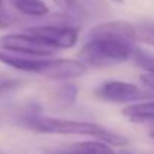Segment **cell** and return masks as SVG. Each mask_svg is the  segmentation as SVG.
<instances>
[{
  "mask_svg": "<svg viewBox=\"0 0 154 154\" xmlns=\"http://www.w3.org/2000/svg\"><path fill=\"white\" fill-rule=\"evenodd\" d=\"M57 93H58V97L63 99V105H64V106H70V103H73L75 97H76L78 90H76V87H73L72 84H66V85H63Z\"/></svg>",
  "mask_w": 154,
  "mask_h": 154,
  "instance_id": "5bb4252c",
  "label": "cell"
},
{
  "mask_svg": "<svg viewBox=\"0 0 154 154\" xmlns=\"http://www.w3.org/2000/svg\"><path fill=\"white\" fill-rule=\"evenodd\" d=\"M52 2L67 17H76L84 11L79 0H52Z\"/></svg>",
  "mask_w": 154,
  "mask_h": 154,
  "instance_id": "4fadbf2b",
  "label": "cell"
},
{
  "mask_svg": "<svg viewBox=\"0 0 154 154\" xmlns=\"http://www.w3.org/2000/svg\"><path fill=\"white\" fill-rule=\"evenodd\" d=\"M114 2H117V3H121V2H123V0H114Z\"/></svg>",
  "mask_w": 154,
  "mask_h": 154,
  "instance_id": "7402d4cb",
  "label": "cell"
},
{
  "mask_svg": "<svg viewBox=\"0 0 154 154\" xmlns=\"http://www.w3.org/2000/svg\"><path fill=\"white\" fill-rule=\"evenodd\" d=\"M57 154H115L114 147L108 145L99 139L94 141H82L69 145L64 150H60Z\"/></svg>",
  "mask_w": 154,
  "mask_h": 154,
  "instance_id": "30bf717a",
  "label": "cell"
},
{
  "mask_svg": "<svg viewBox=\"0 0 154 154\" xmlns=\"http://www.w3.org/2000/svg\"><path fill=\"white\" fill-rule=\"evenodd\" d=\"M150 136H151V138L154 139V130H151V132H150Z\"/></svg>",
  "mask_w": 154,
  "mask_h": 154,
  "instance_id": "44dd1931",
  "label": "cell"
},
{
  "mask_svg": "<svg viewBox=\"0 0 154 154\" xmlns=\"http://www.w3.org/2000/svg\"><path fill=\"white\" fill-rule=\"evenodd\" d=\"M87 39H114L136 44L138 33L136 27L127 21H105L94 26L88 32Z\"/></svg>",
  "mask_w": 154,
  "mask_h": 154,
  "instance_id": "8992f818",
  "label": "cell"
},
{
  "mask_svg": "<svg viewBox=\"0 0 154 154\" xmlns=\"http://www.w3.org/2000/svg\"><path fill=\"white\" fill-rule=\"evenodd\" d=\"M5 8V0H0V9Z\"/></svg>",
  "mask_w": 154,
  "mask_h": 154,
  "instance_id": "ffe728a7",
  "label": "cell"
},
{
  "mask_svg": "<svg viewBox=\"0 0 154 154\" xmlns=\"http://www.w3.org/2000/svg\"><path fill=\"white\" fill-rule=\"evenodd\" d=\"M21 126L47 135H78V136H91L93 139H100L108 132L106 127L91 121H76L64 120L55 117L44 115H27L21 120Z\"/></svg>",
  "mask_w": 154,
  "mask_h": 154,
  "instance_id": "7a4b0ae2",
  "label": "cell"
},
{
  "mask_svg": "<svg viewBox=\"0 0 154 154\" xmlns=\"http://www.w3.org/2000/svg\"><path fill=\"white\" fill-rule=\"evenodd\" d=\"M130 60L138 67H141L144 73H154V54H151L150 51L135 47L130 55Z\"/></svg>",
  "mask_w": 154,
  "mask_h": 154,
  "instance_id": "7c38bea8",
  "label": "cell"
},
{
  "mask_svg": "<svg viewBox=\"0 0 154 154\" xmlns=\"http://www.w3.org/2000/svg\"><path fill=\"white\" fill-rule=\"evenodd\" d=\"M136 33H138V41L154 47V27L153 26H142V27L136 29Z\"/></svg>",
  "mask_w": 154,
  "mask_h": 154,
  "instance_id": "9a60e30c",
  "label": "cell"
},
{
  "mask_svg": "<svg viewBox=\"0 0 154 154\" xmlns=\"http://www.w3.org/2000/svg\"><path fill=\"white\" fill-rule=\"evenodd\" d=\"M14 8L27 17H45L48 14V6L42 0H11Z\"/></svg>",
  "mask_w": 154,
  "mask_h": 154,
  "instance_id": "8fae6325",
  "label": "cell"
},
{
  "mask_svg": "<svg viewBox=\"0 0 154 154\" xmlns=\"http://www.w3.org/2000/svg\"><path fill=\"white\" fill-rule=\"evenodd\" d=\"M54 57H29V55H17L11 52L2 51L0 50V63L21 70L27 73H36L45 76L47 70L51 66V61Z\"/></svg>",
  "mask_w": 154,
  "mask_h": 154,
  "instance_id": "52a82bcc",
  "label": "cell"
},
{
  "mask_svg": "<svg viewBox=\"0 0 154 154\" xmlns=\"http://www.w3.org/2000/svg\"><path fill=\"white\" fill-rule=\"evenodd\" d=\"M121 114L133 123H154V99L129 103L123 108Z\"/></svg>",
  "mask_w": 154,
  "mask_h": 154,
  "instance_id": "9c48e42d",
  "label": "cell"
},
{
  "mask_svg": "<svg viewBox=\"0 0 154 154\" xmlns=\"http://www.w3.org/2000/svg\"><path fill=\"white\" fill-rule=\"evenodd\" d=\"M87 66L78 58H57L54 57L50 69L45 73V78L52 81H70L84 75Z\"/></svg>",
  "mask_w": 154,
  "mask_h": 154,
  "instance_id": "ba28073f",
  "label": "cell"
},
{
  "mask_svg": "<svg viewBox=\"0 0 154 154\" xmlns=\"http://www.w3.org/2000/svg\"><path fill=\"white\" fill-rule=\"evenodd\" d=\"M26 33L35 36L41 42L47 44L54 50L73 48L79 39V30L70 24H44L33 26L24 30Z\"/></svg>",
  "mask_w": 154,
  "mask_h": 154,
  "instance_id": "277c9868",
  "label": "cell"
},
{
  "mask_svg": "<svg viewBox=\"0 0 154 154\" xmlns=\"http://www.w3.org/2000/svg\"><path fill=\"white\" fill-rule=\"evenodd\" d=\"M85 3V9L84 11H90L99 15H105L108 12V6L105 5L103 0H84Z\"/></svg>",
  "mask_w": 154,
  "mask_h": 154,
  "instance_id": "2e32d148",
  "label": "cell"
},
{
  "mask_svg": "<svg viewBox=\"0 0 154 154\" xmlns=\"http://www.w3.org/2000/svg\"><path fill=\"white\" fill-rule=\"evenodd\" d=\"M136 44L114 39H87L78 52V60L87 67L102 69L130 60Z\"/></svg>",
  "mask_w": 154,
  "mask_h": 154,
  "instance_id": "6da1fadb",
  "label": "cell"
},
{
  "mask_svg": "<svg viewBox=\"0 0 154 154\" xmlns=\"http://www.w3.org/2000/svg\"><path fill=\"white\" fill-rule=\"evenodd\" d=\"M0 50L17 55H29V57H54L57 50L41 42L35 36L23 32L0 36Z\"/></svg>",
  "mask_w": 154,
  "mask_h": 154,
  "instance_id": "5b68a950",
  "label": "cell"
},
{
  "mask_svg": "<svg viewBox=\"0 0 154 154\" xmlns=\"http://www.w3.org/2000/svg\"><path fill=\"white\" fill-rule=\"evenodd\" d=\"M20 81L18 79H12V78H0V94L9 93L12 90H15L17 87H20Z\"/></svg>",
  "mask_w": 154,
  "mask_h": 154,
  "instance_id": "e0dca14e",
  "label": "cell"
},
{
  "mask_svg": "<svg viewBox=\"0 0 154 154\" xmlns=\"http://www.w3.org/2000/svg\"><path fill=\"white\" fill-rule=\"evenodd\" d=\"M139 79L147 88L154 90V73H141Z\"/></svg>",
  "mask_w": 154,
  "mask_h": 154,
  "instance_id": "d6986e66",
  "label": "cell"
},
{
  "mask_svg": "<svg viewBox=\"0 0 154 154\" xmlns=\"http://www.w3.org/2000/svg\"><path fill=\"white\" fill-rule=\"evenodd\" d=\"M15 24V18H14V15H11L5 8H2L0 9V30H3V29H9L11 26H14Z\"/></svg>",
  "mask_w": 154,
  "mask_h": 154,
  "instance_id": "ac0fdd59",
  "label": "cell"
},
{
  "mask_svg": "<svg viewBox=\"0 0 154 154\" xmlns=\"http://www.w3.org/2000/svg\"><path fill=\"white\" fill-rule=\"evenodd\" d=\"M94 94L105 102L126 103V105L154 99V90H150V88L142 90L132 82H124V81H117V79H109L102 82L96 88Z\"/></svg>",
  "mask_w": 154,
  "mask_h": 154,
  "instance_id": "3957f363",
  "label": "cell"
}]
</instances>
